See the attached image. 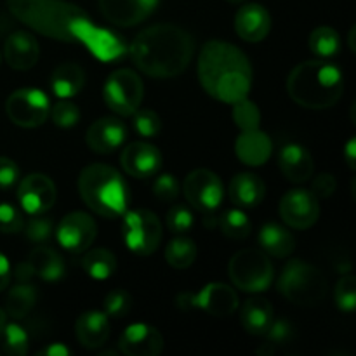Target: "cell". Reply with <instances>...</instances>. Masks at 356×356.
I'll use <instances>...</instances> for the list:
<instances>
[{
	"mask_svg": "<svg viewBox=\"0 0 356 356\" xmlns=\"http://www.w3.org/2000/svg\"><path fill=\"white\" fill-rule=\"evenodd\" d=\"M218 225L222 235L232 240H243L252 232V225H250L249 218L240 209H229V211H226L219 218Z\"/></svg>",
	"mask_w": 356,
	"mask_h": 356,
	"instance_id": "36",
	"label": "cell"
},
{
	"mask_svg": "<svg viewBox=\"0 0 356 356\" xmlns=\"http://www.w3.org/2000/svg\"><path fill=\"white\" fill-rule=\"evenodd\" d=\"M28 334L17 323L0 327V356H24L28 353Z\"/></svg>",
	"mask_w": 356,
	"mask_h": 356,
	"instance_id": "34",
	"label": "cell"
},
{
	"mask_svg": "<svg viewBox=\"0 0 356 356\" xmlns=\"http://www.w3.org/2000/svg\"><path fill=\"white\" fill-rule=\"evenodd\" d=\"M58 198L54 181L40 172L28 174L17 186V200L26 214H45Z\"/></svg>",
	"mask_w": 356,
	"mask_h": 356,
	"instance_id": "16",
	"label": "cell"
},
{
	"mask_svg": "<svg viewBox=\"0 0 356 356\" xmlns=\"http://www.w3.org/2000/svg\"><path fill=\"white\" fill-rule=\"evenodd\" d=\"M103 97L111 111L122 117H131L138 108H141L145 97L141 76L129 68L117 70L104 82Z\"/></svg>",
	"mask_w": 356,
	"mask_h": 356,
	"instance_id": "10",
	"label": "cell"
},
{
	"mask_svg": "<svg viewBox=\"0 0 356 356\" xmlns=\"http://www.w3.org/2000/svg\"><path fill=\"white\" fill-rule=\"evenodd\" d=\"M104 313L108 315V318H124L129 312H131L132 299L122 289H115V291L108 292L106 298H104Z\"/></svg>",
	"mask_w": 356,
	"mask_h": 356,
	"instance_id": "42",
	"label": "cell"
},
{
	"mask_svg": "<svg viewBox=\"0 0 356 356\" xmlns=\"http://www.w3.org/2000/svg\"><path fill=\"white\" fill-rule=\"evenodd\" d=\"M159 6V0H99V9L110 23L131 28L143 23Z\"/></svg>",
	"mask_w": 356,
	"mask_h": 356,
	"instance_id": "18",
	"label": "cell"
},
{
	"mask_svg": "<svg viewBox=\"0 0 356 356\" xmlns=\"http://www.w3.org/2000/svg\"><path fill=\"white\" fill-rule=\"evenodd\" d=\"M23 226L24 221L21 212L14 205L2 202L0 204V233L14 235V233H19L23 229Z\"/></svg>",
	"mask_w": 356,
	"mask_h": 356,
	"instance_id": "44",
	"label": "cell"
},
{
	"mask_svg": "<svg viewBox=\"0 0 356 356\" xmlns=\"http://www.w3.org/2000/svg\"><path fill=\"white\" fill-rule=\"evenodd\" d=\"M24 233H26L28 240L35 243H44L54 233V222L44 214H31L28 222H24Z\"/></svg>",
	"mask_w": 356,
	"mask_h": 356,
	"instance_id": "40",
	"label": "cell"
},
{
	"mask_svg": "<svg viewBox=\"0 0 356 356\" xmlns=\"http://www.w3.org/2000/svg\"><path fill=\"white\" fill-rule=\"evenodd\" d=\"M275 320L273 306L263 298H250L240 309V322L245 332L252 336H266Z\"/></svg>",
	"mask_w": 356,
	"mask_h": 356,
	"instance_id": "27",
	"label": "cell"
},
{
	"mask_svg": "<svg viewBox=\"0 0 356 356\" xmlns=\"http://www.w3.org/2000/svg\"><path fill=\"white\" fill-rule=\"evenodd\" d=\"M278 212L289 228L309 229L320 218L318 198L312 193V190L294 188L282 197Z\"/></svg>",
	"mask_w": 356,
	"mask_h": 356,
	"instance_id": "14",
	"label": "cell"
},
{
	"mask_svg": "<svg viewBox=\"0 0 356 356\" xmlns=\"http://www.w3.org/2000/svg\"><path fill=\"white\" fill-rule=\"evenodd\" d=\"M226 2H229V3H242V2H245V0H226Z\"/></svg>",
	"mask_w": 356,
	"mask_h": 356,
	"instance_id": "55",
	"label": "cell"
},
{
	"mask_svg": "<svg viewBox=\"0 0 356 356\" xmlns=\"http://www.w3.org/2000/svg\"><path fill=\"white\" fill-rule=\"evenodd\" d=\"M153 193L159 200L170 204L179 197V183L172 174H160L153 184Z\"/></svg>",
	"mask_w": 356,
	"mask_h": 356,
	"instance_id": "45",
	"label": "cell"
},
{
	"mask_svg": "<svg viewBox=\"0 0 356 356\" xmlns=\"http://www.w3.org/2000/svg\"><path fill=\"white\" fill-rule=\"evenodd\" d=\"M337 181L332 174L322 172L313 179L312 183V193L315 195L316 198H329L336 193Z\"/></svg>",
	"mask_w": 356,
	"mask_h": 356,
	"instance_id": "47",
	"label": "cell"
},
{
	"mask_svg": "<svg viewBox=\"0 0 356 356\" xmlns=\"http://www.w3.org/2000/svg\"><path fill=\"white\" fill-rule=\"evenodd\" d=\"M79 193L83 204L101 218H120L127 211V183L117 169L106 163H92L80 172Z\"/></svg>",
	"mask_w": 356,
	"mask_h": 356,
	"instance_id": "5",
	"label": "cell"
},
{
	"mask_svg": "<svg viewBox=\"0 0 356 356\" xmlns=\"http://www.w3.org/2000/svg\"><path fill=\"white\" fill-rule=\"evenodd\" d=\"M197 245L188 236H176L170 240L169 245L165 247V261L174 268V270H186L197 259Z\"/></svg>",
	"mask_w": 356,
	"mask_h": 356,
	"instance_id": "33",
	"label": "cell"
},
{
	"mask_svg": "<svg viewBox=\"0 0 356 356\" xmlns=\"http://www.w3.org/2000/svg\"><path fill=\"white\" fill-rule=\"evenodd\" d=\"M235 153L238 160L245 165L259 167L270 160L273 153V143L266 132L259 127L252 131H242L235 141Z\"/></svg>",
	"mask_w": 356,
	"mask_h": 356,
	"instance_id": "23",
	"label": "cell"
},
{
	"mask_svg": "<svg viewBox=\"0 0 356 356\" xmlns=\"http://www.w3.org/2000/svg\"><path fill=\"white\" fill-rule=\"evenodd\" d=\"M348 42H350L351 52H355V26L350 30V35H348Z\"/></svg>",
	"mask_w": 356,
	"mask_h": 356,
	"instance_id": "53",
	"label": "cell"
},
{
	"mask_svg": "<svg viewBox=\"0 0 356 356\" xmlns=\"http://www.w3.org/2000/svg\"><path fill=\"white\" fill-rule=\"evenodd\" d=\"M132 117V127L141 138H155L162 131V120L159 115L148 108H138Z\"/></svg>",
	"mask_w": 356,
	"mask_h": 356,
	"instance_id": "38",
	"label": "cell"
},
{
	"mask_svg": "<svg viewBox=\"0 0 356 356\" xmlns=\"http://www.w3.org/2000/svg\"><path fill=\"white\" fill-rule=\"evenodd\" d=\"M97 236V225L87 212H70L56 229L59 245L72 254H83L94 243Z\"/></svg>",
	"mask_w": 356,
	"mask_h": 356,
	"instance_id": "15",
	"label": "cell"
},
{
	"mask_svg": "<svg viewBox=\"0 0 356 356\" xmlns=\"http://www.w3.org/2000/svg\"><path fill=\"white\" fill-rule=\"evenodd\" d=\"M264 337H266L271 346H284V344L292 343V339H294V327L287 320H273Z\"/></svg>",
	"mask_w": 356,
	"mask_h": 356,
	"instance_id": "46",
	"label": "cell"
},
{
	"mask_svg": "<svg viewBox=\"0 0 356 356\" xmlns=\"http://www.w3.org/2000/svg\"><path fill=\"white\" fill-rule=\"evenodd\" d=\"M257 242H259L263 252H266L268 256L278 257V259L292 256V252L296 250L294 235L285 226L277 225V222H266L257 235Z\"/></svg>",
	"mask_w": 356,
	"mask_h": 356,
	"instance_id": "29",
	"label": "cell"
},
{
	"mask_svg": "<svg viewBox=\"0 0 356 356\" xmlns=\"http://www.w3.org/2000/svg\"><path fill=\"white\" fill-rule=\"evenodd\" d=\"M6 323H7V313H6V309L0 308V327L6 325Z\"/></svg>",
	"mask_w": 356,
	"mask_h": 356,
	"instance_id": "54",
	"label": "cell"
},
{
	"mask_svg": "<svg viewBox=\"0 0 356 356\" xmlns=\"http://www.w3.org/2000/svg\"><path fill=\"white\" fill-rule=\"evenodd\" d=\"M19 179V167L14 160L0 156V190H9Z\"/></svg>",
	"mask_w": 356,
	"mask_h": 356,
	"instance_id": "48",
	"label": "cell"
},
{
	"mask_svg": "<svg viewBox=\"0 0 356 356\" xmlns=\"http://www.w3.org/2000/svg\"><path fill=\"white\" fill-rule=\"evenodd\" d=\"M309 49L313 54L322 59L332 58L341 49L339 33L330 26L315 28L309 35Z\"/></svg>",
	"mask_w": 356,
	"mask_h": 356,
	"instance_id": "35",
	"label": "cell"
},
{
	"mask_svg": "<svg viewBox=\"0 0 356 356\" xmlns=\"http://www.w3.org/2000/svg\"><path fill=\"white\" fill-rule=\"evenodd\" d=\"M229 200L240 209H252L263 202L266 186L259 176L252 172H240L229 181Z\"/></svg>",
	"mask_w": 356,
	"mask_h": 356,
	"instance_id": "26",
	"label": "cell"
},
{
	"mask_svg": "<svg viewBox=\"0 0 356 356\" xmlns=\"http://www.w3.org/2000/svg\"><path fill=\"white\" fill-rule=\"evenodd\" d=\"M10 282V263L2 252H0V292L6 291Z\"/></svg>",
	"mask_w": 356,
	"mask_h": 356,
	"instance_id": "49",
	"label": "cell"
},
{
	"mask_svg": "<svg viewBox=\"0 0 356 356\" xmlns=\"http://www.w3.org/2000/svg\"><path fill=\"white\" fill-rule=\"evenodd\" d=\"M76 341L86 350H99L110 337V320L104 312H86L76 318Z\"/></svg>",
	"mask_w": 356,
	"mask_h": 356,
	"instance_id": "25",
	"label": "cell"
},
{
	"mask_svg": "<svg viewBox=\"0 0 356 356\" xmlns=\"http://www.w3.org/2000/svg\"><path fill=\"white\" fill-rule=\"evenodd\" d=\"M176 305L183 312L200 309L211 316L225 318V316L233 315L238 309L240 299L236 292L233 291V287L221 284V282H212L197 294H191V292L179 294L176 298Z\"/></svg>",
	"mask_w": 356,
	"mask_h": 356,
	"instance_id": "9",
	"label": "cell"
},
{
	"mask_svg": "<svg viewBox=\"0 0 356 356\" xmlns=\"http://www.w3.org/2000/svg\"><path fill=\"white\" fill-rule=\"evenodd\" d=\"M40 58V47L37 38L28 31H14L3 44V59L17 72L31 70Z\"/></svg>",
	"mask_w": 356,
	"mask_h": 356,
	"instance_id": "21",
	"label": "cell"
},
{
	"mask_svg": "<svg viewBox=\"0 0 356 356\" xmlns=\"http://www.w3.org/2000/svg\"><path fill=\"white\" fill-rule=\"evenodd\" d=\"M287 92L294 103L308 110H327L344 92V75L336 65L312 59L296 66L287 79Z\"/></svg>",
	"mask_w": 356,
	"mask_h": 356,
	"instance_id": "3",
	"label": "cell"
},
{
	"mask_svg": "<svg viewBox=\"0 0 356 356\" xmlns=\"http://www.w3.org/2000/svg\"><path fill=\"white\" fill-rule=\"evenodd\" d=\"M82 268L94 280H108L117 271V257L111 250L103 247H89L82 257Z\"/></svg>",
	"mask_w": 356,
	"mask_h": 356,
	"instance_id": "32",
	"label": "cell"
},
{
	"mask_svg": "<svg viewBox=\"0 0 356 356\" xmlns=\"http://www.w3.org/2000/svg\"><path fill=\"white\" fill-rule=\"evenodd\" d=\"M162 162L163 159L160 149L145 141L131 143L125 146L120 155L122 169L136 179H146L159 174V170L162 169Z\"/></svg>",
	"mask_w": 356,
	"mask_h": 356,
	"instance_id": "17",
	"label": "cell"
},
{
	"mask_svg": "<svg viewBox=\"0 0 356 356\" xmlns=\"http://www.w3.org/2000/svg\"><path fill=\"white\" fill-rule=\"evenodd\" d=\"M51 101L40 89H17L7 97L6 113L13 124L23 129L40 127L49 117Z\"/></svg>",
	"mask_w": 356,
	"mask_h": 356,
	"instance_id": "11",
	"label": "cell"
},
{
	"mask_svg": "<svg viewBox=\"0 0 356 356\" xmlns=\"http://www.w3.org/2000/svg\"><path fill=\"white\" fill-rule=\"evenodd\" d=\"M49 115H51L52 122H54L58 127H63V129L73 127V125L80 120L79 106L73 104L72 101L68 99L58 101V103L51 108Z\"/></svg>",
	"mask_w": 356,
	"mask_h": 356,
	"instance_id": "43",
	"label": "cell"
},
{
	"mask_svg": "<svg viewBox=\"0 0 356 356\" xmlns=\"http://www.w3.org/2000/svg\"><path fill=\"white\" fill-rule=\"evenodd\" d=\"M193 52V37L172 23L145 28L131 45L134 65L152 79H172L181 75L191 63Z\"/></svg>",
	"mask_w": 356,
	"mask_h": 356,
	"instance_id": "1",
	"label": "cell"
},
{
	"mask_svg": "<svg viewBox=\"0 0 356 356\" xmlns=\"http://www.w3.org/2000/svg\"><path fill=\"white\" fill-rule=\"evenodd\" d=\"M278 165L282 174L287 177L291 183H306L312 179L315 172V162L313 156L305 146L301 145H285L278 155Z\"/></svg>",
	"mask_w": 356,
	"mask_h": 356,
	"instance_id": "24",
	"label": "cell"
},
{
	"mask_svg": "<svg viewBox=\"0 0 356 356\" xmlns=\"http://www.w3.org/2000/svg\"><path fill=\"white\" fill-rule=\"evenodd\" d=\"M125 138H127V129L124 122L115 117H103L87 129L86 143L94 153L106 155L120 148Z\"/></svg>",
	"mask_w": 356,
	"mask_h": 356,
	"instance_id": "20",
	"label": "cell"
},
{
	"mask_svg": "<svg viewBox=\"0 0 356 356\" xmlns=\"http://www.w3.org/2000/svg\"><path fill=\"white\" fill-rule=\"evenodd\" d=\"M197 72L205 92L226 104L247 97L252 87L249 58L228 42L209 40L198 54Z\"/></svg>",
	"mask_w": 356,
	"mask_h": 356,
	"instance_id": "2",
	"label": "cell"
},
{
	"mask_svg": "<svg viewBox=\"0 0 356 356\" xmlns=\"http://www.w3.org/2000/svg\"><path fill=\"white\" fill-rule=\"evenodd\" d=\"M344 159H346L348 165H350L351 170L356 169V139L351 138L350 141H348L346 148H344Z\"/></svg>",
	"mask_w": 356,
	"mask_h": 356,
	"instance_id": "52",
	"label": "cell"
},
{
	"mask_svg": "<svg viewBox=\"0 0 356 356\" xmlns=\"http://www.w3.org/2000/svg\"><path fill=\"white\" fill-rule=\"evenodd\" d=\"M122 240L131 252L138 256H149L162 242V222L155 212L138 209L125 211L122 221Z\"/></svg>",
	"mask_w": 356,
	"mask_h": 356,
	"instance_id": "8",
	"label": "cell"
},
{
	"mask_svg": "<svg viewBox=\"0 0 356 356\" xmlns=\"http://www.w3.org/2000/svg\"><path fill=\"white\" fill-rule=\"evenodd\" d=\"M334 299L341 312L351 313L356 308V278L355 275L346 273L339 278L334 289Z\"/></svg>",
	"mask_w": 356,
	"mask_h": 356,
	"instance_id": "39",
	"label": "cell"
},
{
	"mask_svg": "<svg viewBox=\"0 0 356 356\" xmlns=\"http://www.w3.org/2000/svg\"><path fill=\"white\" fill-rule=\"evenodd\" d=\"M38 292L33 285L28 282H17V285L10 287L6 296V313L10 318H24L31 313V309L37 305Z\"/></svg>",
	"mask_w": 356,
	"mask_h": 356,
	"instance_id": "31",
	"label": "cell"
},
{
	"mask_svg": "<svg viewBox=\"0 0 356 356\" xmlns=\"http://www.w3.org/2000/svg\"><path fill=\"white\" fill-rule=\"evenodd\" d=\"M10 14L30 30L72 44L73 26L89 17L82 7L66 0H7Z\"/></svg>",
	"mask_w": 356,
	"mask_h": 356,
	"instance_id": "4",
	"label": "cell"
},
{
	"mask_svg": "<svg viewBox=\"0 0 356 356\" xmlns=\"http://www.w3.org/2000/svg\"><path fill=\"white\" fill-rule=\"evenodd\" d=\"M167 228L176 235H184L193 228V212L183 204H176L167 212Z\"/></svg>",
	"mask_w": 356,
	"mask_h": 356,
	"instance_id": "41",
	"label": "cell"
},
{
	"mask_svg": "<svg viewBox=\"0 0 356 356\" xmlns=\"http://www.w3.org/2000/svg\"><path fill=\"white\" fill-rule=\"evenodd\" d=\"M118 348L127 356H156L163 351V336L148 323H132L122 332Z\"/></svg>",
	"mask_w": 356,
	"mask_h": 356,
	"instance_id": "19",
	"label": "cell"
},
{
	"mask_svg": "<svg viewBox=\"0 0 356 356\" xmlns=\"http://www.w3.org/2000/svg\"><path fill=\"white\" fill-rule=\"evenodd\" d=\"M278 291L294 305L315 306L325 298V275L306 261L291 259L278 278Z\"/></svg>",
	"mask_w": 356,
	"mask_h": 356,
	"instance_id": "6",
	"label": "cell"
},
{
	"mask_svg": "<svg viewBox=\"0 0 356 356\" xmlns=\"http://www.w3.org/2000/svg\"><path fill=\"white\" fill-rule=\"evenodd\" d=\"M271 30V16L259 3H245L235 16V31L242 40L256 44L264 40Z\"/></svg>",
	"mask_w": 356,
	"mask_h": 356,
	"instance_id": "22",
	"label": "cell"
},
{
	"mask_svg": "<svg viewBox=\"0 0 356 356\" xmlns=\"http://www.w3.org/2000/svg\"><path fill=\"white\" fill-rule=\"evenodd\" d=\"M72 33L75 42L86 45L87 51L99 61H117L127 52V45L117 33L108 28L97 26L89 17L79 21L73 26Z\"/></svg>",
	"mask_w": 356,
	"mask_h": 356,
	"instance_id": "12",
	"label": "cell"
},
{
	"mask_svg": "<svg viewBox=\"0 0 356 356\" xmlns=\"http://www.w3.org/2000/svg\"><path fill=\"white\" fill-rule=\"evenodd\" d=\"M49 86L59 99H72L82 92L86 86V72L75 63H63L54 68Z\"/></svg>",
	"mask_w": 356,
	"mask_h": 356,
	"instance_id": "28",
	"label": "cell"
},
{
	"mask_svg": "<svg viewBox=\"0 0 356 356\" xmlns=\"http://www.w3.org/2000/svg\"><path fill=\"white\" fill-rule=\"evenodd\" d=\"M232 117L240 131H252V129L259 127L261 124L259 108H257L256 103L250 101L249 97H243V99L233 103Z\"/></svg>",
	"mask_w": 356,
	"mask_h": 356,
	"instance_id": "37",
	"label": "cell"
},
{
	"mask_svg": "<svg viewBox=\"0 0 356 356\" xmlns=\"http://www.w3.org/2000/svg\"><path fill=\"white\" fill-rule=\"evenodd\" d=\"M0 63H2V56H0Z\"/></svg>",
	"mask_w": 356,
	"mask_h": 356,
	"instance_id": "56",
	"label": "cell"
},
{
	"mask_svg": "<svg viewBox=\"0 0 356 356\" xmlns=\"http://www.w3.org/2000/svg\"><path fill=\"white\" fill-rule=\"evenodd\" d=\"M228 275L232 284L240 291L257 294L271 285L275 268L270 256L261 249H243L229 259Z\"/></svg>",
	"mask_w": 356,
	"mask_h": 356,
	"instance_id": "7",
	"label": "cell"
},
{
	"mask_svg": "<svg viewBox=\"0 0 356 356\" xmlns=\"http://www.w3.org/2000/svg\"><path fill=\"white\" fill-rule=\"evenodd\" d=\"M35 273L31 270L30 263H19L16 266V280L17 282H30V278H33Z\"/></svg>",
	"mask_w": 356,
	"mask_h": 356,
	"instance_id": "50",
	"label": "cell"
},
{
	"mask_svg": "<svg viewBox=\"0 0 356 356\" xmlns=\"http://www.w3.org/2000/svg\"><path fill=\"white\" fill-rule=\"evenodd\" d=\"M183 191L190 207L202 214H212L222 204L225 197V188L219 176L207 169H197L188 174Z\"/></svg>",
	"mask_w": 356,
	"mask_h": 356,
	"instance_id": "13",
	"label": "cell"
},
{
	"mask_svg": "<svg viewBox=\"0 0 356 356\" xmlns=\"http://www.w3.org/2000/svg\"><path fill=\"white\" fill-rule=\"evenodd\" d=\"M38 355H44V356H68L70 350L65 346V344L54 343V344H51V346L44 348V350H42Z\"/></svg>",
	"mask_w": 356,
	"mask_h": 356,
	"instance_id": "51",
	"label": "cell"
},
{
	"mask_svg": "<svg viewBox=\"0 0 356 356\" xmlns=\"http://www.w3.org/2000/svg\"><path fill=\"white\" fill-rule=\"evenodd\" d=\"M31 270L45 282H58L65 277L66 264L54 249L47 245L35 247L28 257Z\"/></svg>",
	"mask_w": 356,
	"mask_h": 356,
	"instance_id": "30",
	"label": "cell"
}]
</instances>
